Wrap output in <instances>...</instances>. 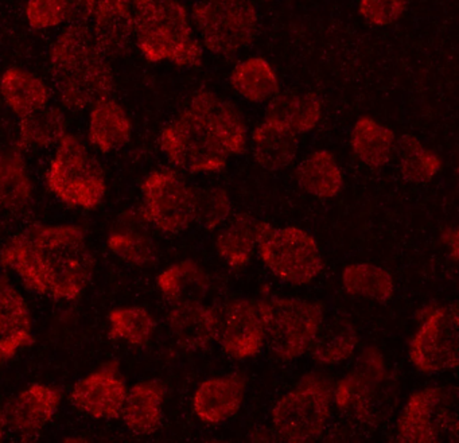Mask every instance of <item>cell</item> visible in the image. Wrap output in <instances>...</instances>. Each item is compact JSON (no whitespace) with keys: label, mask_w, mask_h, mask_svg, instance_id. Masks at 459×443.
<instances>
[{"label":"cell","mask_w":459,"mask_h":443,"mask_svg":"<svg viewBox=\"0 0 459 443\" xmlns=\"http://www.w3.org/2000/svg\"><path fill=\"white\" fill-rule=\"evenodd\" d=\"M0 265L34 294L74 300L92 281L95 257L79 225L34 224L2 247Z\"/></svg>","instance_id":"1"},{"label":"cell","mask_w":459,"mask_h":443,"mask_svg":"<svg viewBox=\"0 0 459 443\" xmlns=\"http://www.w3.org/2000/svg\"><path fill=\"white\" fill-rule=\"evenodd\" d=\"M248 131L235 106L212 92H200L163 128L160 144L177 168L189 173L224 170L230 157L244 154Z\"/></svg>","instance_id":"2"},{"label":"cell","mask_w":459,"mask_h":443,"mask_svg":"<svg viewBox=\"0 0 459 443\" xmlns=\"http://www.w3.org/2000/svg\"><path fill=\"white\" fill-rule=\"evenodd\" d=\"M49 68L53 91L68 111L91 109L115 88L109 58L87 23H74L58 34L50 48Z\"/></svg>","instance_id":"3"},{"label":"cell","mask_w":459,"mask_h":443,"mask_svg":"<svg viewBox=\"0 0 459 443\" xmlns=\"http://www.w3.org/2000/svg\"><path fill=\"white\" fill-rule=\"evenodd\" d=\"M134 39L149 63H171L179 68L203 64L189 13L177 0H134Z\"/></svg>","instance_id":"4"},{"label":"cell","mask_w":459,"mask_h":443,"mask_svg":"<svg viewBox=\"0 0 459 443\" xmlns=\"http://www.w3.org/2000/svg\"><path fill=\"white\" fill-rule=\"evenodd\" d=\"M47 184L58 201L79 211H95L107 195L103 168L87 144L72 134H65L58 142L48 169Z\"/></svg>","instance_id":"5"},{"label":"cell","mask_w":459,"mask_h":443,"mask_svg":"<svg viewBox=\"0 0 459 443\" xmlns=\"http://www.w3.org/2000/svg\"><path fill=\"white\" fill-rule=\"evenodd\" d=\"M268 349L283 361L303 356L313 346L325 321L319 303L297 298L257 300Z\"/></svg>","instance_id":"6"},{"label":"cell","mask_w":459,"mask_h":443,"mask_svg":"<svg viewBox=\"0 0 459 443\" xmlns=\"http://www.w3.org/2000/svg\"><path fill=\"white\" fill-rule=\"evenodd\" d=\"M333 392L334 388L325 376L306 375L273 407L276 434L290 443L318 439L332 413Z\"/></svg>","instance_id":"7"},{"label":"cell","mask_w":459,"mask_h":443,"mask_svg":"<svg viewBox=\"0 0 459 443\" xmlns=\"http://www.w3.org/2000/svg\"><path fill=\"white\" fill-rule=\"evenodd\" d=\"M265 267L284 283L306 286L324 271V257L316 239L297 227L268 225L257 243Z\"/></svg>","instance_id":"8"},{"label":"cell","mask_w":459,"mask_h":443,"mask_svg":"<svg viewBox=\"0 0 459 443\" xmlns=\"http://www.w3.org/2000/svg\"><path fill=\"white\" fill-rule=\"evenodd\" d=\"M192 17L206 49L225 57L248 47L256 37L259 23L249 0H208L193 7Z\"/></svg>","instance_id":"9"},{"label":"cell","mask_w":459,"mask_h":443,"mask_svg":"<svg viewBox=\"0 0 459 443\" xmlns=\"http://www.w3.org/2000/svg\"><path fill=\"white\" fill-rule=\"evenodd\" d=\"M139 214L165 235H178L195 222V190L173 170H155L142 182Z\"/></svg>","instance_id":"10"},{"label":"cell","mask_w":459,"mask_h":443,"mask_svg":"<svg viewBox=\"0 0 459 443\" xmlns=\"http://www.w3.org/2000/svg\"><path fill=\"white\" fill-rule=\"evenodd\" d=\"M458 435L455 399L447 388L427 387L411 395L397 421V440L404 443L439 442Z\"/></svg>","instance_id":"11"},{"label":"cell","mask_w":459,"mask_h":443,"mask_svg":"<svg viewBox=\"0 0 459 443\" xmlns=\"http://www.w3.org/2000/svg\"><path fill=\"white\" fill-rule=\"evenodd\" d=\"M410 361L424 375L455 369L459 362L458 308L432 310L410 343Z\"/></svg>","instance_id":"12"},{"label":"cell","mask_w":459,"mask_h":443,"mask_svg":"<svg viewBox=\"0 0 459 443\" xmlns=\"http://www.w3.org/2000/svg\"><path fill=\"white\" fill-rule=\"evenodd\" d=\"M386 381L385 357L376 346H367L351 372L338 381L333 392L335 404L361 421H373L380 411Z\"/></svg>","instance_id":"13"},{"label":"cell","mask_w":459,"mask_h":443,"mask_svg":"<svg viewBox=\"0 0 459 443\" xmlns=\"http://www.w3.org/2000/svg\"><path fill=\"white\" fill-rule=\"evenodd\" d=\"M127 391L119 362L111 361L77 381L72 388L71 402L91 418L112 421L120 418Z\"/></svg>","instance_id":"14"},{"label":"cell","mask_w":459,"mask_h":443,"mask_svg":"<svg viewBox=\"0 0 459 443\" xmlns=\"http://www.w3.org/2000/svg\"><path fill=\"white\" fill-rule=\"evenodd\" d=\"M217 338L222 351L233 359L246 360L259 354L265 341L259 302L233 300L220 321Z\"/></svg>","instance_id":"15"},{"label":"cell","mask_w":459,"mask_h":443,"mask_svg":"<svg viewBox=\"0 0 459 443\" xmlns=\"http://www.w3.org/2000/svg\"><path fill=\"white\" fill-rule=\"evenodd\" d=\"M61 391L48 384L36 383L21 391L7 405V427L21 439H37L60 410Z\"/></svg>","instance_id":"16"},{"label":"cell","mask_w":459,"mask_h":443,"mask_svg":"<svg viewBox=\"0 0 459 443\" xmlns=\"http://www.w3.org/2000/svg\"><path fill=\"white\" fill-rule=\"evenodd\" d=\"M33 319L23 295L12 282L0 278V364L33 343Z\"/></svg>","instance_id":"17"},{"label":"cell","mask_w":459,"mask_h":443,"mask_svg":"<svg viewBox=\"0 0 459 443\" xmlns=\"http://www.w3.org/2000/svg\"><path fill=\"white\" fill-rule=\"evenodd\" d=\"M246 378L240 375L208 378L193 397L195 415L204 423L219 424L232 418L244 402Z\"/></svg>","instance_id":"18"},{"label":"cell","mask_w":459,"mask_h":443,"mask_svg":"<svg viewBox=\"0 0 459 443\" xmlns=\"http://www.w3.org/2000/svg\"><path fill=\"white\" fill-rule=\"evenodd\" d=\"M92 31L107 57L126 55L134 39V0H98Z\"/></svg>","instance_id":"19"},{"label":"cell","mask_w":459,"mask_h":443,"mask_svg":"<svg viewBox=\"0 0 459 443\" xmlns=\"http://www.w3.org/2000/svg\"><path fill=\"white\" fill-rule=\"evenodd\" d=\"M166 388L158 378L138 381L126 395L122 416L125 426L136 435H152L160 430L163 421Z\"/></svg>","instance_id":"20"},{"label":"cell","mask_w":459,"mask_h":443,"mask_svg":"<svg viewBox=\"0 0 459 443\" xmlns=\"http://www.w3.org/2000/svg\"><path fill=\"white\" fill-rule=\"evenodd\" d=\"M168 325L182 349L197 352L216 340L220 318L216 310L204 302L181 303L173 305L168 314Z\"/></svg>","instance_id":"21"},{"label":"cell","mask_w":459,"mask_h":443,"mask_svg":"<svg viewBox=\"0 0 459 443\" xmlns=\"http://www.w3.org/2000/svg\"><path fill=\"white\" fill-rule=\"evenodd\" d=\"M134 126L122 104L103 99L91 107L88 141L103 154L123 149L133 138Z\"/></svg>","instance_id":"22"},{"label":"cell","mask_w":459,"mask_h":443,"mask_svg":"<svg viewBox=\"0 0 459 443\" xmlns=\"http://www.w3.org/2000/svg\"><path fill=\"white\" fill-rule=\"evenodd\" d=\"M34 200V185L22 152L9 147L0 152V213L22 214Z\"/></svg>","instance_id":"23"},{"label":"cell","mask_w":459,"mask_h":443,"mask_svg":"<svg viewBox=\"0 0 459 443\" xmlns=\"http://www.w3.org/2000/svg\"><path fill=\"white\" fill-rule=\"evenodd\" d=\"M0 96L13 114L22 117L49 106L52 91L33 72L10 68L0 77Z\"/></svg>","instance_id":"24"},{"label":"cell","mask_w":459,"mask_h":443,"mask_svg":"<svg viewBox=\"0 0 459 443\" xmlns=\"http://www.w3.org/2000/svg\"><path fill=\"white\" fill-rule=\"evenodd\" d=\"M252 152L257 165L265 170H283L297 157L298 135L278 123L264 119L252 134Z\"/></svg>","instance_id":"25"},{"label":"cell","mask_w":459,"mask_h":443,"mask_svg":"<svg viewBox=\"0 0 459 443\" xmlns=\"http://www.w3.org/2000/svg\"><path fill=\"white\" fill-rule=\"evenodd\" d=\"M157 286L160 294L171 305L204 302L208 294V274L195 260L174 263L158 275Z\"/></svg>","instance_id":"26"},{"label":"cell","mask_w":459,"mask_h":443,"mask_svg":"<svg viewBox=\"0 0 459 443\" xmlns=\"http://www.w3.org/2000/svg\"><path fill=\"white\" fill-rule=\"evenodd\" d=\"M322 101L314 93L276 95L271 99L264 119L289 128L298 136L311 133L321 122Z\"/></svg>","instance_id":"27"},{"label":"cell","mask_w":459,"mask_h":443,"mask_svg":"<svg viewBox=\"0 0 459 443\" xmlns=\"http://www.w3.org/2000/svg\"><path fill=\"white\" fill-rule=\"evenodd\" d=\"M268 222L240 214L220 233L217 252L230 267H244L251 260L260 238L268 228Z\"/></svg>","instance_id":"28"},{"label":"cell","mask_w":459,"mask_h":443,"mask_svg":"<svg viewBox=\"0 0 459 443\" xmlns=\"http://www.w3.org/2000/svg\"><path fill=\"white\" fill-rule=\"evenodd\" d=\"M297 182L307 195L327 200L342 190L343 176L334 155L327 150H319L298 166Z\"/></svg>","instance_id":"29"},{"label":"cell","mask_w":459,"mask_h":443,"mask_svg":"<svg viewBox=\"0 0 459 443\" xmlns=\"http://www.w3.org/2000/svg\"><path fill=\"white\" fill-rule=\"evenodd\" d=\"M396 144L394 131L372 117L357 120L351 130V146L364 165L380 169L391 160Z\"/></svg>","instance_id":"30"},{"label":"cell","mask_w":459,"mask_h":443,"mask_svg":"<svg viewBox=\"0 0 459 443\" xmlns=\"http://www.w3.org/2000/svg\"><path fill=\"white\" fill-rule=\"evenodd\" d=\"M233 90L252 103H264L279 92L275 71L264 58L254 57L243 61L230 74Z\"/></svg>","instance_id":"31"},{"label":"cell","mask_w":459,"mask_h":443,"mask_svg":"<svg viewBox=\"0 0 459 443\" xmlns=\"http://www.w3.org/2000/svg\"><path fill=\"white\" fill-rule=\"evenodd\" d=\"M136 224L127 222L115 228L107 236V248L127 265L134 267H147L157 260L158 249L149 232ZM147 224V222H146Z\"/></svg>","instance_id":"32"},{"label":"cell","mask_w":459,"mask_h":443,"mask_svg":"<svg viewBox=\"0 0 459 443\" xmlns=\"http://www.w3.org/2000/svg\"><path fill=\"white\" fill-rule=\"evenodd\" d=\"M342 284L351 297L385 303L394 297V281L392 274L380 265L356 263L342 271Z\"/></svg>","instance_id":"33"},{"label":"cell","mask_w":459,"mask_h":443,"mask_svg":"<svg viewBox=\"0 0 459 443\" xmlns=\"http://www.w3.org/2000/svg\"><path fill=\"white\" fill-rule=\"evenodd\" d=\"M359 343L356 327L348 319L335 318L322 325L313 346V357L321 365H337L353 356Z\"/></svg>","instance_id":"34"},{"label":"cell","mask_w":459,"mask_h":443,"mask_svg":"<svg viewBox=\"0 0 459 443\" xmlns=\"http://www.w3.org/2000/svg\"><path fill=\"white\" fill-rule=\"evenodd\" d=\"M109 338L131 346H144L157 332V319L143 306H122L108 313Z\"/></svg>","instance_id":"35"},{"label":"cell","mask_w":459,"mask_h":443,"mask_svg":"<svg viewBox=\"0 0 459 443\" xmlns=\"http://www.w3.org/2000/svg\"><path fill=\"white\" fill-rule=\"evenodd\" d=\"M20 119L18 134L25 147L47 149L58 143L66 134L65 117L57 107L47 106Z\"/></svg>","instance_id":"36"},{"label":"cell","mask_w":459,"mask_h":443,"mask_svg":"<svg viewBox=\"0 0 459 443\" xmlns=\"http://www.w3.org/2000/svg\"><path fill=\"white\" fill-rule=\"evenodd\" d=\"M396 147L400 173L411 184H426L442 169L440 158L415 136L403 135Z\"/></svg>","instance_id":"37"},{"label":"cell","mask_w":459,"mask_h":443,"mask_svg":"<svg viewBox=\"0 0 459 443\" xmlns=\"http://www.w3.org/2000/svg\"><path fill=\"white\" fill-rule=\"evenodd\" d=\"M232 205L228 193L221 187L195 190V222L205 230H216L230 216Z\"/></svg>","instance_id":"38"},{"label":"cell","mask_w":459,"mask_h":443,"mask_svg":"<svg viewBox=\"0 0 459 443\" xmlns=\"http://www.w3.org/2000/svg\"><path fill=\"white\" fill-rule=\"evenodd\" d=\"M26 18L36 30H49L69 23L66 0H28Z\"/></svg>","instance_id":"39"},{"label":"cell","mask_w":459,"mask_h":443,"mask_svg":"<svg viewBox=\"0 0 459 443\" xmlns=\"http://www.w3.org/2000/svg\"><path fill=\"white\" fill-rule=\"evenodd\" d=\"M408 0H359V15L370 25H394L407 10Z\"/></svg>","instance_id":"40"},{"label":"cell","mask_w":459,"mask_h":443,"mask_svg":"<svg viewBox=\"0 0 459 443\" xmlns=\"http://www.w3.org/2000/svg\"><path fill=\"white\" fill-rule=\"evenodd\" d=\"M69 12V25L87 23L95 14L98 0H66Z\"/></svg>","instance_id":"41"},{"label":"cell","mask_w":459,"mask_h":443,"mask_svg":"<svg viewBox=\"0 0 459 443\" xmlns=\"http://www.w3.org/2000/svg\"><path fill=\"white\" fill-rule=\"evenodd\" d=\"M440 239H442V243L445 244L446 248H447L451 260L456 262V260H458V230H456L455 227L447 228V230H443L442 238Z\"/></svg>","instance_id":"42"},{"label":"cell","mask_w":459,"mask_h":443,"mask_svg":"<svg viewBox=\"0 0 459 443\" xmlns=\"http://www.w3.org/2000/svg\"><path fill=\"white\" fill-rule=\"evenodd\" d=\"M7 427L6 413L4 408L0 407V442L6 437Z\"/></svg>","instance_id":"43"},{"label":"cell","mask_w":459,"mask_h":443,"mask_svg":"<svg viewBox=\"0 0 459 443\" xmlns=\"http://www.w3.org/2000/svg\"><path fill=\"white\" fill-rule=\"evenodd\" d=\"M0 214H2V213H0Z\"/></svg>","instance_id":"44"}]
</instances>
